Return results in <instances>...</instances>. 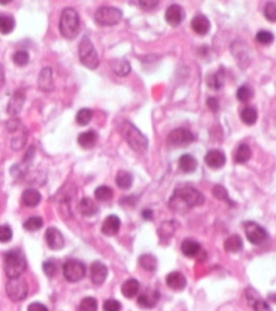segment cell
I'll return each mask as SVG.
<instances>
[{
	"label": "cell",
	"instance_id": "6da1fadb",
	"mask_svg": "<svg viewBox=\"0 0 276 311\" xmlns=\"http://www.w3.org/2000/svg\"><path fill=\"white\" fill-rule=\"evenodd\" d=\"M205 198L196 188L191 185H180L170 196L168 206L176 212H187L196 206L203 205Z\"/></svg>",
	"mask_w": 276,
	"mask_h": 311
},
{
	"label": "cell",
	"instance_id": "7a4b0ae2",
	"mask_svg": "<svg viewBox=\"0 0 276 311\" xmlns=\"http://www.w3.org/2000/svg\"><path fill=\"white\" fill-rule=\"evenodd\" d=\"M120 132H121L122 137L127 140V143L129 147L136 151V153L143 154L148 147V140L143 133L136 128L135 125H132L131 122H122L120 126Z\"/></svg>",
	"mask_w": 276,
	"mask_h": 311
},
{
	"label": "cell",
	"instance_id": "3957f363",
	"mask_svg": "<svg viewBox=\"0 0 276 311\" xmlns=\"http://www.w3.org/2000/svg\"><path fill=\"white\" fill-rule=\"evenodd\" d=\"M27 258L20 250L8 251L4 255V273L8 278L21 277L27 270Z\"/></svg>",
	"mask_w": 276,
	"mask_h": 311
},
{
	"label": "cell",
	"instance_id": "277c9868",
	"mask_svg": "<svg viewBox=\"0 0 276 311\" xmlns=\"http://www.w3.org/2000/svg\"><path fill=\"white\" fill-rule=\"evenodd\" d=\"M59 30L61 34L66 39H74L80 32V17L74 8H65L62 11L61 20H59Z\"/></svg>",
	"mask_w": 276,
	"mask_h": 311
},
{
	"label": "cell",
	"instance_id": "5b68a950",
	"mask_svg": "<svg viewBox=\"0 0 276 311\" xmlns=\"http://www.w3.org/2000/svg\"><path fill=\"white\" fill-rule=\"evenodd\" d=\"M79 59L80 62L88 69H96L99 66V58H98V52L92 46L91 40L88 39L87 36L83 37L79 44Z\"/></svg>",
	"mask_w": 276,
	"mask_h": 311
},
{
	"label": "cell",
	"instance_id": "8992f818",
	"mask_svg": "<svg viewBox=\"0 0 276 311\" xmlns=\"http://www.w3.org/2000/svg\"><path fill=\"white\" fill-rule=\"evenodd\" d=\"M121 20L122 11L117 7H101L95 13V21L98 25H102V26H113V25H117Z\"/></svg>",
	"mask_w": 276,
	"mask_h": 311
},
{
	"label": "cell",
	"instance_id": "52a82bcc",
	"mask_svg": "<svg viewBox=\"0 0 276 311\" xmlns=\"http://www.w3.org/2000/svg\"><path fill=\"white\" fill-rule=\"evenodd\" d=\"M6 293L13 302H21L29 293V286L24 278H8L6 284Z\"/></svg>",
	"mask_w": 276,
	"mask_h": 311
},
{
	"label": "cell",
	"instance_id": "ba28073f",
	"mask_svg": "<svg viewBox=\"0 0 276 311\" xmlns=\"http://www.w3.org/2000/svg\"><path fill=\"white\" fill-rule=\"evenodd\" d=\"M85 265L79 259H70L63 265V276L69 283H77L85 276Z\"/></svg>",
	"mask_w": 276,
	"mask_h": 311
},
{
	"label": "cell",
	"instance_id": "9c48e42d",
	"mask_svg": "<svg viewBox=\"0 0 276 311\" xmlns=\"http://www.w3.org/2000/svg\"><path fill=\"white\" fill-rule=\"evenodd\" d=\"M193 141H194V134L191 133V130L186 129V128H179V129L172 130V132L169 133L168 140H166L168 146L173 147V148L187 147Z\"/></svg>",
	"mask_w": 276,
	"mask_h": 311
},
{
	"label": "cell",
	"instance_id": "30bf717a",
	"mask_svg": "<svg viewBox=\"0 0 276 311\" xmlns=\"http://www.w3.org/2000/svg\"><path fill=\"white\" fill-rule=\"evenodd\" d=\"M245 233H246V237L249 240L251 244H263L264 241L267 240L268 234H267V231L264 229L263 226L258 225L256 222H246L245 224Z\"/></svg>",
	"mask_w": 276,
	"mask_h": 311
},
{
	"label": "cell",
	"instance_id": "8fae6325",
	"mask_svg": "<svg viewBox=\"0 0 276 311\" xmlns=\"http://www.w3.org/2000/svg\"><path fill=\"white\" fill-rule=\"evenodd\" d=\"M25 99H27V93L24 89H18L13 93L11 99L7 104V114L11 115V117H17L18 114L21 113L22 107H24V103H25Z\"/></svg>",
	"mask_w": 276,
	"mask_h": 311
},
{
	"label": "cell",
	"instance_id": "7c38bea8",
	"mask_svg": "<svg viewBox=\"0 0 276 311\" xmlns=\"http://www.w3.org/2000/svg\"><path fill=\"white\" fill-rule=\"evenodd\" d=\"M184 17H186V13L183 7L179 4H170L165 11V21L170 26H179L184 20Z\"/></svg>",
	"mask_w": 276,
	"mask_h": 311
},
{
	"label": "cell",
	"instance_id": "4fadbf2b",
	"mask_svg": "<svg viewBox=\"0 0 276 311\" xmlns=\"http://www.w3.org/2000/svg\"><path fill=\"white\" fill-rule=\"evenodd\" d=\"M108 274H109L108 266L103 265V263L99 262V260H96V262H94V263L91 265V273H89V277H91L92 284L102 285L105 281H106Z\"/></svg>",
	"mask_w": 276,
	"mask_h": 311
},
{
	"label": "cell",
	"instance_id": "5bb4252c",
	"mask_svg": "<svg viewBox=\"0 0 276 311\" xmlns=\"http://www.w3.org/2000/svg\"><path fill=\"white\" fill-rule=\"evenodd\" d=\"M46 241H47L48 247L54 251L62 250L63 245H65L63 234L56 228H48L47 232H46Z\"/></svg>",
	"mask_w": 276,
	"mask_h": 311
},
{
	"label": "cell",
	"instance_id": "9a60e30c",
	"mask_svg": "<svg viewBox=\"0 0 276 311\" xmlns=\"http://www.w3.org/2000/svg\"><path fill=\"white\" fill-rule=\"evenodd\" d=\"M120 226H121V221L117 215H109L102 224V233L105 236H114L120 231Z\"/></svg>",
	"mask_w": 276,
	"mask_h": 311
},
{
	"label": "cell",
	"instance_id": "2e32d148",
	"mask_svg": "<svg viewBox=\"0 0 276 311\" xmlns=\"http://www.w3.org/2000/svg\"><path fill=\"white\" fill-rule=\"evenodd\" d=\"M225 155L224 153L221 151H219V150H212V151H209L206 154V156H205V162H206V165L210 167V169H221L222 166L225 165Z\"/></svg>",
	"mask_w": 276,
	"mask_h": 311
},
{
	"label": "cell",
	"instance_id": "e0dca14e",
	"mask_svg": "<svg viewBox=\"0 0 276 311\" xmlns=\"http://www.w3.org/2000/svg\"><path fill=\"white\" fill-rule=\"evenodd\" d=\"M37 85L43 92H48L53 91L54 88V79H53V70L50 67H44L39 74V79H37Z\"/></svg>",
	"mask_w": 276,
	"mask_h": 311
},
{
	"label": "cell",
	"instance_id": "ac0fdd59",
	"mask_svg": "<svg viewBox=\"0 0 276 311\" xmlns=\"http://www.w3.org/2000/svg\"><path fill=\"white\" fill-rule=\"evenodd\" d=\"M160 299V293L155 289H148V291L143 292L140 296L138 298V305L143 307V309H153L157 305Z\"/></svg>",
	"mask_w": 276,
	"mask_h": 311
},
{
	"label": "cell",
	"instance_id": "d6986e66",
	"mask_svg": "<svg viewBox=\"0 0 276 311\" xmlns=\"http://www.w3.org/2000/svg\"><path fill=\"white\" fill-rule=\"evenodd\" d=\"M166 285L173 291H183L187 285V280L180 272H172L166 276Z\"/></svg>",
	"mask_w": 276,
	"mask_h": 311
},
{
	"label": "cell",
	"instance_id": "ffe728a7",
	"mask_svg": "<svg viewBox=\"0 0 276 311\" xmlns=\"http://www.w3.org/2000/svg\"><path fill=\"white\" fill-rule=\"evenodd\" d=\"M191 27H193V30H194L196 34L205 36V34L210 30V21H209L205 15L199 14V15H195V17L193 18V21H191Z\"/></svg>",
	"mask_w": 276,
	"mask_h": 311
},
{
	"label": "cell",
	"instance_id": "44dd1931",
	"mask_svg": "<svg viewBox=\"0 0 276 311\" xmlns=\"http://www.w3.org/2000/svg\"><path fill=\"white\" fill-rule=\"evenodd\" d=\"M22 205L27 207H36L41 202V195L37 189H25L21 196Z\"/></svg>",
	"mask_w": 276,
	"mask_h": 311
},
{
	"label": "cell",
	"instance_id": "7402d4cb",
	"mask_svg": "<svg viewBox=\"0 0 276 311\" xmlns=\"http://www.w3.org/2000/svg\"><path fill=\"white\" fill-rule=\"evenodd\" d=\"M182 252L187 258H195V257H198V254L201 252V245L195 240L186 238L182 244Z\"/></svg>",
	"mask_w": 276,
	"mask_h": 311
},
{
	"label": "cell",
	"instance_id": "603a6c76",
	"mask_svg": "<svg viewBox=\"0 0 276 311\" xmlns=\"http://www.w3.org/2000/svg\"><path fill=\"white\" fill-rule=\"evenodd\" d=\"M79 208H80V212L84 215V217H92V215L98 214V211H99V207H98V205H96L91 198L81 199L80 205H79Z\"/></svg>",
	"mask_w": 276,
	"mask_h": 311
},
{
	"label": "cell",
	"instance_id": "cb8c5ba5",
	"mask_svg": "<svg viewBox=\"0 0 276 311\" xmlns=\"http://www.w3.org/2000/svg\"><path fill=\"white\" fill-rule=\"evenodd\" d=\"M139 288H140L139 281L135 280V278H129V280H127V281L122 284L121 292L125 298L132 299V298H135L136 295L139 293Z\"/></svg>",
	"mask_w": 276,
	"mask_h": 311
},
{
	"label": "cell",
	"instance_id": "d4e9b609",
	"mask_svg": "<svg viewBox=\"0 0 276 311\" xmlns=\"http://www.w3.org/2000/svg\"><path fill=\"white\" fill-rule=\"evenodd\" d=\"M28 141V132L27 129H24V126L15 130L13 133V137H11V148L15 150V151H20L21 148H24Z\"/></svg>",
	"mask_w": 276,
	"mask_h": 311
},
{
	"label": "cell",
	"instance_id": "484cf974",
	"mask_svg": "<svg viewBox=\"0 0 276 311\" xmlns=\"http://www.w3.org/2000/svg\"><path fill=\"white\" fill-rule=\"evenodd\" d=\"M198 167V162L196 159L190 155V154H184L183 156H180L179 159V169L182 170L183 173H193L195 172V169Z\"/></svg>",
	"mask_w": 276,
	"mask_h": 311
},
{
	"label": "cell",
	"instance_id": "4316f807",
	"mask_svg": "<svg viewBox=\"0 0 276 311\" xmlns=\"http://www.w3.org/2000/svg\"><path fill=\"white\" fill-rule=\"evenodd\" d=\"M77 141H79V144L83 148L89 150V148H92L96 144V141H98V133L95 132V130H87V132L81 133Z\"/></svg>",
	"mask_w": 276,
	"mask_h": 311
},
{
	"label": "cell",
	"instance_id": "83f0119b",
	"mask_svg": "<svg viewBox=\"0 0 276 311\" xmlns=\"http://www.w3.org/2000/svg\"><path fill=\"white\" fill-rule=\"evenodd\" d=\"M249 48L246 46H243V48H239L238 46V41L232 44V53H234V56H235L236 59H238V63L242 66V62H245V67L249 65V60H250V56H249V51H248Z\"/></svg>",
	"mask_w": 276,
	"mask_h": 311
},
{
	"label": "cell",
	"instance_id": "f1b7e54d",
	"mask_svg": "<svg viewBox=\"0 0 276 311\" xmlns=\"http://www.w3.org/2000/svg\"><path fill=\"white\" fill-rule=\"evenodd\" d=\"M242 238L239 237L238 234H232V236H229V237L224 241V250L228 252H239L242 250Z\"/></svg>",
	"mask_w": 276,
	"mask_h": 311
},
{
	"label": "cell",
	"instance_id": "f546056e",
	"mask_svg": "<svg viewBox=\"0 0 276 311\" xmlns=\"http://www.w3.org/2000/svg\"><path fill=\"white\" fill-rule=\"evenodd\" d=\"M132 181H134V177L127 170H120L115 176V182H117L118 188H121V189H129L132 185Z\"/></svg>",
	"mask_w": 276,
	"mask_h": 311
},
{
	"label": "cell",
	"instance_id": "4dcf8cb0",
	"mask_svg": "<svg viewBox=\"0 0 276 311\" xmlns=\"http://www.w3.org/2000/svg\"><path fill=\"white\" fill-rule=\"evenodd\" d=\"M139 265L144 270H147V272H154L155 269H157V266H158V260L151 254H143V255H140V258H139Z\"/></svg>",
	"mask_w": 276,
	"mask_h": 311
},
{
	"label": "cell",
	"instance_id": "1f68e13d",
	"mask_svg": "<svg viewBox=\"0 0 276 311\" xmlns=\"http://www.w3.org/2000/svg\"><path fill=\"white\" fill-rule=\"evenodd\" d=\"M111 66H113V72L120 77H125L131 73V65L127 59H115L111 63Z\"/></svg>",
	"mask_w": 276,
	"mask_h": 311
},
{
	"label": "cell",
	"instance_id": "d6a6232c",
	"mask_svg": "<svg viewBox=\"0 0 276 311\" xmlns=\"http://www.w3.org/2000/svg\"><path fill=\"white\" fill-rule=\"evenodd\" d=\"M250 158H251V150L246 144H241V146L236 148L235 153H234V160H235L236 163H245Z\"/></svg>",
	"mask_w": 276,
	"mask_h": 311
},
{
	"label": "cell",
	"instance_id": "836d02e7",
	"mask_svg": "<svg viewBox=\"0 0 276 311\" xmlns=\"http://www.w3.org/2000/svg\"><path fill=\"white\" fill-rule=\"evenodd\" d=\"M208 85L212 89H221L224 86V72L219 70L216 73H210L208 76Z\"/></svg>",
	"mask_w": 276,
	"mask_h": 311
},
{
	"label": "cell",
	"instance_id": "e575fe53",
	"mask_svg": "<svg viewBox=\"0 0 276 311\" xmlns=\"http://www.w3.org/2000/svg\"><path fill=\"white\" fill-rule=\"evenodd\" d=\"M15 27V20L10 14L6 15H0V33L8 34L11 33Z\"/></svg>",
	"mask_w": 276,
	"mask_h": 311
},
{
	"label": "cell",
	"instance_id": "d590c367",
	"mask_svg": "<svg viewBox=\"0 0 276 311\" xmlns=\"http://www.w3.org/2000/svg\"><path fill=\"white\" fill-rule=\"evenodd\" d=\"M257 118H258V115H257L254 107H245L242 113H241V119H242L243 124H246V125H254L257 122Z\"/></svg>",
	"mask_w": 276,
	"mask_h": 311
},
{
	"label": "cell",
	"instance_id": "8d00e7d4",
	"mask_svg": "<svg viewBox=\"0 0 276 311\" xmlns=\"http://www.w3.org/2000/svg\"><path fill=\"white\" fill-rule=\"evenodd\" d=\"M113 198V189L110 186L101 185L95 189V199L99 202H109Z\"/></svg>",
	"mask_w": 276,
	"mask_h": 311
},
{
	"label": "cell",
	"instance_id": "74e56055",
	"mask_svg": "<svg viewBox=\"0 0 276 311\" xmlns=\"http://www.w3.org/2000/svg\"><path fill=\"white\" fill-rule=\"evenodd\" d=\"M92 117H94L92 110H89V108H81L80 111L77 113V115H76V121H77L79 125L85 126L92 121Z\"/></svg>",
	"mask_w": 276,
	"mask_h": 311
},
{
	"label": "cell",
	"instance_id": "f35d334b",
	"mask_svg": "<svg viewBox=\"0 0 276 311\" xmlns=\"http://www.w3.org/2000/svg\"><path fill=\"white\" fill-rule=\"evenodd\" d=\"M43 226V219L40 217H30L24 222V229L28 232H36Z\"/></svg>",
	"mask_w": 276,
	"mask_h": 311
},
{
	"label": "cell",
	"instance_id": "ab89813d",
	"mask_svg": "<svg viewBox=\"0 0 276 311\" xmlns=\"http://www.w3.org/2000/svg\"><path fill=\"white\" fill-rule=\"evenodd\" d=\"M96 310H98V302H96V299L95 298L87 296V298H84L80 302L79 311H96Z\"/></svg>",
	"mask_w": 276,
	"mask_h": 311
},
{
	"label": "cell",
	"instance_id": "60d3db41",
	"mask_svg": "<svg viewBox=\"0 0 276 311\" xmlns=\"http://www.w3.org/2000/svg\"><path fill=\"white\" fill-rule=\"evenodd\" d=\"M213 195H215L216 198L219 199V200H221V202H227L229 203L231 206H234V202L229 199L228 196V192H227V189L221 185H216L213 186Z\"/></svg>",
	"mask_w": 276,
	"mask_h": 311
},
{
	"label": "cell",
	"instance_id": "b9f144b4",
	"mask_svg": "<svg viewBox=\"0 0 276 311\" xmlns=\"http://www.w3.org/2000/svg\"><path fill=\"white\" fill-rule=\"evenodd\" d=\"M13 60L17 66H25V65H28V62H29V53L27 51H24V50H18V51L14 52Z\"/></svg>",
	"mask_w": 276,
	"mask_h": 311
},
{
	"label": "cell",
	"instance_id": "7bdbcfd3",
	"mask_svg": "<svg viewBox=\"0 0 276 311\" xmlns=\"http://www.w3.org/2000/svg\"><path fill=\"white\" fill-rule=\"evenodd\" d=\"M251 96H253V92H251V89H250L249 86L246 85L241 86L238 89V92H236V98H238L239 102H242V103H248L251 99Z\"/></svg>",
	"mask_w": 276,
	"mask_h": 311
},
{
	"label": "cell",
	"instance_id": "ee69618b",
	"mask_svg": "<svg viewBox=\"0 0 276 311\" xmlns=\"http://www.w3.org/2000/svg\"><path fill=\"white\" fill-rule=\"evenodd\" d=\"M28 173V166H27V162H24V163H17V165H14L11 167V176L15 177V179H22V177H25Z\"/></svg>",
	"mask_w": 276,
	"mask_h": 311
},
{
	"label": "cell",
	"instance_id": "f6af8a7d",
	"mask_svg": "<svg viewBox=\"0 0 276 311\" xmlns=\"http://www.w3.org/2000/svg\"><path fill=\"white\" fill-rule=\"evenodd\" d=\"M256 40L260 44H263V46H268V44H271L274 41V34L268 32V30H260L257 33Z\"/></svg>",
	"mask_w": 276,
	"mask_h": 311
},
{
	"label": "cell",
	"instance_id": "bcb514c9",
	"mask_svg": "<svg viewBox=\"0 0 276 311\" xmlns=\"http://www.w3.org/2000/svg\"><path fill=\"white\" fill-rule=\"evenodd\" d=\"M264 15L265 18L271 22H275L276 21V3L274 1H270L265 4V8H264Z\"/></svg>",
	"mask_w": 276,
	"mask_h": 311
},
{
	"label": "cell",
	"instance_id": "7dc6e473",
	"mask_svg": "<svg viewBox=\"0 0 276 311\" xmlns=\"http://www.w3.org/2000/svg\"><path fill=\"white\" fill-rule=\"evenodd\" d=\"M13 238V231L7 225L0 226V243H8Z\"/></svg>",
	"mask_w": 276,
	"mask_h": 311
},
{
	"label": "cell",
	"instance_id": "c3c4849f",
	"mask_svg": "<svg viewBox=\"0 0 276 311\" xmlns=\"http://www.w3.org/2000/svg\"><path fill=\"white\" fill-rule=\"evenodd\" d=\"M103 310L105 311H121V303L115 299H108L103 303Z\"/></svg>",
	"mask_w": 276,
	"mask_h": 311
},
{
	"label": "cell",
	"instance_id": "681fc988",
	"mask_svg": "<svg viewBox=\"0 0 276 311\" xmlns=\"http://www.w3.org/2000/svg\"><path fill=\"white\" fill-rule=\"evenodd\" d=\"M43 270L46 273V276L48 277H54L55 273H56V265H55L54 260H46L43 263Z\"/></svg>",
	"mask_w": 276,
	"mask_h": 311
},
{
	"label": "cell",
	"instance_id": "f907efd6",
	"mask_svg": "<svg viewBox=\"0 0 276 311\" xmlns=\"http://www.w3.org/2000/svg\"><path fill=\"white\" fill-rule=\"evenodd\" d=\"M6 125H7V130H8L10 133H14L15 130H18V129L22 128V122H21L20 119L17 118V117H14V118L7 121Z\"/></svg>",
	"mask_w": 276,
	"mask_h": 311
},
{
	"label": "cell",
	"instance_id": "816d5d0a",
	"mask_svg": "<svg viewBox=\"0 0 276 311\" xmlns=\"http://www.w3.org/2000/svg\"><path fill=\"white\" fill-rule=\"evenodd\" d=\"M251 306H253L254 311H271L270 305H268L265 300H263V299H257L256 302Z\"/></svg>",
	"mask_w": 276,
	"mask_h": 311
},
{
	"label": "cell",
	"instance_id": "f5cc1de1",
	"mask_svg": "<svg viewBox=\"0 0 276 311\" xmlns=\"http://www.w3.org/2000/svg\"><path fill=\"white\" fill-rule=\"evenodd\" d=\"M28 311H48V309L43 303H39V302H34V303H30L29 307H28Z\"/></svg>",
	"mask_w": 276,
	"mask_h": 311
},
{
	"label": "cell",
	"instance_id": "db71d44e",
	"mask_svg": "<svg viewBox=\"0 0 276 311\" xmlns=\"http://www.w3.org/2000/svg\"><path fill=\"white\" fill-rule=\"evenodd\" d=\"M208 106L212 111H217L219 110V100L216 99V98H209Z\"/></svg>",
	"mask_w": 276,
	"mask_h": 311
},
{
	"label": "cell",
	"instance_id": "11a10c76",
	"mask_svg": "<svg viewBox=\"0 0 276 311\" xmlns=\"http://www.w3.org/2000/svg\"><path fill=\"white\" fill-rule=\"evenodd\" d=\"M139 4H140L144 10H151V8H154V7L158 6V1H139Z\"/></svg>",
	"mask_w": 276,
	"mask_h": 311
},
{
	"label": "cell",
	"instance_id": "9f6ffc18",
	"mask_svg": "<svg viewBox=\"0 0 276 311\" xmlns=\"http://www.w3.org/2000/svg\"><path fill=\"white\" fill-rule=\"evenodd\" d=\"M4 81H6V73H4V67L0 63V88L3 86Z\"/></svg>",
	"mask_w": 276,
	"mask_h": 311
},
{
	"label": "cell",
	"instance_id": "6f0895ef",
	"mask_svg": "<svg viewBox=\"0 0 276 311\" xmlns=\"http://www.w3.org/2000/svg\"><path fill=\"white\" fill-rule=\"evenodd\" d=\"M143 218L151 221L153 219V211L151 210H143Z\"/></svg>",
	"mask_w": 276,
	"mask_h": 311
}]
</instances>
